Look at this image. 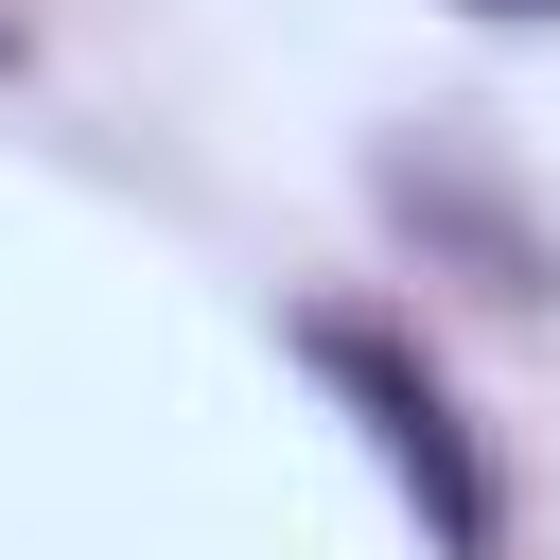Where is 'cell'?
Here are the masks:
<instances>
[{
  "label": "cell",
  "instance_id": "6da1fadb",
  "mask_svg": "<svg viewBox=\"0 0 560 560\" xmlns=\"http://www.w3.org/2000/svg\"><path fill=\"white\" fill-rule=\"evenodd\" d=\"M298 368L385 438V472L420 490V525H438V560H490V472H472V420L438 402V368L402 350V332H368V315H298Z\"/></svg>",
  "mask_w": 560,
  "mask_h": 560
},
{
  "label": "cell",
  "instance_id": "7a4b0ae2",
  "mask_svg": "<svg viewBox=\"0 0 560 560\" xmlns=\"http://www.w3.org/2000/svg\"><path fill=\"white\" fill-rule=\"evenodd\" d=\"M490 18H560V0H490Z\"/></svg>",
  "mask_w": 560,
  "mask_h": 560
}]
</instances>
